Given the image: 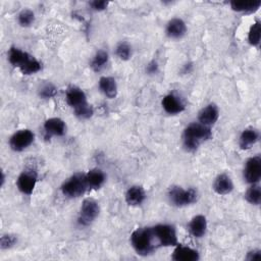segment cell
I'll use <instances>...</instances> for the list:
<instances>
[{"instance_id": "cell-1", "label": "cell", "mask_w": 261, "mask_h": 261, "mask_svg": "<svg viewBox=\"0 0 261 261\" xmlns=\"http://www.w3.org/2000/svg\"><path fill=\"white\" fill-rule=\"evenodd\" d=\"M211 137L212 134L209 126L200 122H193L184 130V147L187 151H195L202 142L209 140Z\"/></svg>"}, {"instance_id": "cell-2", "label": "cell", "mask_w": 261, "mask_h": 261, "mask_svg": "<svg viewBox=\"0 0 261 261\" xmlns=\"http://www.w3.org/2000/svg\"><path fill=\"white\" fill-rule=\"evenodd\" d=\"M9 62L18 67L23 74H33L41 69V63L29 53L16 48L11 47L8 54Z\"/></svg>"}, {"instance_id": "cell-3", "label": "cell", "mask_w": 261, "mask_h": 261, "mask_svg": "<svg viewBox=\"0 0 261 261\" xmlns=\"http://www.w3.org/2000/svg\"><path fill=\"white\" fill-rule=\"evenodd\" d=\"M154 234L152 227H141L133 231L130 236L132 246L135 251L143 256L149 255L154 249Z\"/></svg>"}, {"instance_id": "cell-4", "label": "cell", "mask_w": 261, "mask_h": 261, "mask_svg": "<svg viewBox=\"0 0 261 261\" xmlns=\"http://www.w3.org/2000/svg\"><path fill=\"white\" fill-rule=\"evenodd\" d=\"M88 189L86 174L75 173L61 186L62 194L68 198H77L85 194Z\"/></svg>"}, {"instance_id": "cell-5", "label": "cell", "mask_w": 261, "mask_h": 261, "mask_svg": "<svg viewBox=\"0 0 261 261\" xmlns=\"http://www.w3.org/2000/svg\"><path fill=\"white\" fill-rule=\"evenodd\" d=\"M154 239L160 246L173 247L177 245V238L175 229L169 224H157L152 227Z\"/></svg>"}, {"instance_id": "cell-6", "label": "cell", "mask_w": 261, "mask_h": 261, "mask_svg": "<svg viewBox=\"0 0 261 261\" xmlns=\"http://www.w3.org/2000/svg\"><path fill=\"white\" fill-rule=\"evenodd\" d=\"M168 198L175 206H186L194 203L197 200V191L194 189L184 190L180 187L174 186L169 189Z\"/></svg>"}, {"instance_id": "cell-7", "label": "cell", "mask_w": 261, "mask_h": 261, "mask_svg": "<svg viewBox=\"0 0 261 261\" xmlns=\"http://www.w3.org/2000/svg\"><path fill=\"white\" fill-rule=\"evenodd\" d=\"M99 214V205L98 203L91 198L85 199L83 201L80 214H79V223L82 225L91 224Z\"/></svg>"}, {"instance_id": "cell-8", "label": "cell", "mask_w": 261, "mask_h": 261, "mask_svg": "<svg viewBox=\"0 0 261 261\" xmlns=\"http://www.w3.org/2000/svg\"><path fill=\"white\" fill-rule=\"evenodd\" d=\"M35 135L30 129H20L15 133L9 140L10 148L13 151L20 152L27 149L34 142Z\"/></svg>"}, {"instance_id": "cell-9", "label": "cell", "mask_w": 261, "mask_h": 261, "mask_svg": "<svg viewBox=\"0 0 261 261\" xmlns=\"http://www.w3.org/2000/svg\"><path fill=\"white\" fill-rule=\"evenodd\" d=\"M244 176L249 184L254 185L259 181L261 177V157L259 155L251 157L247 160Z\"/></svg>"}, {"instance_id": "cell-10", "label": "cell", "mask_w": 261, "mask_h": 261, "mask_svg": "<svg viewBox=\"0 0 261 261\" xmlns=\"http://www.w3.org/2000/svg\"><path fill=\"white\" fill-rule=\"evenodd\" d=\"M36 182L37 173L33 169H25L19 174L17 178V188L21 193L31 195L35 189Z\"/></svg>"}, {"instance_id": "cell-11", "label": "cell", "mask_w": 261, "mask_h": 261, "mask_svg": "<svg viewBox=\"0 0 261 261\" xmlns=\"http://www.w3.org/2000/svg\"><path fill=\"white\" fill-rule=\"evenodd\" d=\"M65 123L62 119L58 117H52L45 121L44 130L47 138L52 136H63L65 134Z\"/></svg>"}, {"instance_id": "cell-12", "label": "cell", "mask_w": 261, "mask_h": 261, "mask_svg": "<svg viewBox=\"0 0 261 261\" xmlns=\"http://www.w3.org/2000/svg\"><path fill=\"white\" fill-rule=\"evenodd\" d=\"M219 116V112H218V108L215 104H209L206 107H204L198 115L199 118V122L204 124V125H211L214 124Z\"/></svg>"}, {"instance_id": "cell-13", "label": "cell", "mask_w": 261, "mask_h": 261, "mask_svg": "<svg viewBox=\"0 0 261 261\" xmlns=\"http://www.w3.org/2000/svg\"><path fill=\"white\" fill-rule=\"evenodd\" d=\"M162 107L169 114H177L185 110V105L178 97L168 94L162 99Z\"/></svg>"}, {"instance_id": "cell-14", "label": "cell", "mask_w": 261, "mask_h": 261, "mask_svg": "<svg viewBox=\"0 0 261 261\" xmlns=\"http://www.w3.org/2000/svg\"><path fill=\"white\" fill-rule=\"evenodd\" d=\"M187 25L180 18H172L166 25V35L171 39H179L185 36Z\"/></svg>"}, {"instance_id": "cell-15", "label": "cell", "mask_w": 261, "mask_h": 261, "mask_svg": "<svg viewBox=\"0 0 261 261\" xmlns=\"http://www.w3.org/2000/svg\"><path fill=\"white\" fill-rule=\"evenodd\" d=\"M66 102L73 109L88 103L87 98H86V94L84 93V91L76 88V87H71L67 90V92H66Z\"/></svg>"}, {"instance_id": "cell-16", "label": "cell", "mask_w": 261, "mask_h": 261, "mask_svg": "<svg viewBox=\"0 0 261 261\" xmlns=\"http://www.w3.org/2000/svg\"><path fill=\"white\" fill-rule=\"evenodd\" d=\"M175 250L172 254V259L175 261H196L199 259V253L189 247L175 246Z\"/></svg>"}, {"instance_id": "cell-17", "label": "cell", "mask_w": 261, "mask_h": 261, "mask_svg": "<svg viewBox=\"0 0 261 261\" xmlns=\"http://www.w3.org/2000/svg\"><path fill=\"white\" fill-rule=\"evenodd\" d=\"M233 189L232 181L227 174H219L213 184V190L218 195L229 194Z\"/></svg>"}, {"instance_id": "cell-18", "label": "cell", "mask_w": 261, "mask_h": 261, "mask_svg": "<svg viewBox=\"0 0 261 261\" xmlns=\"http://www.w3.org/2000/svg\"><path fill=\"white\" fill-rule=\"evenodd\" d=\"M145 198H146L145 191L140 186H133L125 193V201L130 206H138L142 204Z\"/></svg>"}, {"instance_id": "cell-19", "label": "cell", "mask_w": 261, "mask_h": 261, "mask_svg": "<svg viewBox=\"0 0 261 261\" xmlns=\"http://www.w3.org/2000/svg\"><path fill=\"white\" fill-rule=\"evenodd\" d=\"M207 221L204 215H196L189 223V230L195 238H201L205 234Z\"/></svg>"}, {"instance_id": "cell-20", "label": "cell", "mask_w": 261, "mask_h": 261, "mask_svg": "<svg viewBox=\"0 0 261 261\" xmlns=\"http://www.w3.org/2000/svg\"><path fill=\"white\" fill-rule=\"evenodd\" d=\"M99 88L102 91V93L110 99L116 97V95H117V85H116L115 80L111 76L100 77Z\"/></svg>"}, {"instance_id": "cell-21", "label": "cell", "mask_w": 261, "mask_h": 261, "mask_svg": "<svg viewBox=\"0 0 261 261\" xmlns=\"http://www.w3.org/2000/svg\"><path fill=\"white\" fill-rule=\"evenodd\" d=\"M261 5L260 0H253V1H231L230 6L232 10L238 12L244 13H252L258 10Z\"/></svg>"}, {"instance_id": "cell-22", "label": "cell", "mask_w": 261, "mask_h": 261, "mask_svg": "<svg viewBox=\"0 0 261 261\" xmlns=\"http://www.w3.org/2000/svg\"><path fill=\"white\" fill-rule=\"evenodd\" d=\"M87 186L90 189H99L105 181V174L100 169H92L86 173Z\"/></svg>"}, {"instance_id": "cell-23", "label": "cell", "mask_w": 261, "mask_h": 261, "mask_svg": "<svg viewBox=\"0 0 261 261\" xmlns=\"http://www.w3.org/2000/svg\"><path fill=\"white\" fill-rule=\"evenodd\" d=\"M259 139V133L255 128H246L240 137V147L242 149L251 148Z\"/></svg>"}, {"instance_id": "cell-24", "label": "cell", "mask_w": 261, "mask_h": 261, "mask_svg": "<svg viewBox=\"0 0 261 261\" xmlns=\"http://www.w3.org/2000/svg\"><path fill=\"white\" fill-rule=\"evenodd\" d=\"M107 61H108V54H107V52L104 51V50H100V51H98L95 54L94 58L92 59L91 67L95 71H100L106 65Z\"/></svg>"}, {"instance_id": "cell-25", "label": "cell", "mask_w": 261, "mask_h": 261, "mask_svg": "<svg viewBox=\"0 0 261 261\" xmlns=\"http://www.w3.org/2000/svg\"><path fill=\"white\" fill-rule=\"evenodd\" d=\"M260 38H261V25H260V22L257 20L251 25L249 30L248 41L252 46H258L260 43Z\"/></svg>"}, {"instance_id": "cell-26", "label": "cell", "mask_w": 261, "mask_h": 261, "mask_svg": "<svg viewBox=\"0 0 261 261\" xmlns=\"http://www.w3.org/2000/svg\"><path fill=\"white\" fill-rule=\"evenodd\" d=\"M246 200L253 205H259L261 201V190L259 186H256L255 184L247 191L246 195Z\"/></svg>"}, {"instance_id": "cell-27", "label": "cell", "mask_w": 261, "mask_h": 261, "mask_svg": "<svg viewBox=\"0 0 261 261\" xmlns=\"http://www.w3.org/2000/svg\"><path fill=\"white\" fill-rule=\"evenodd\" d=\"M35 20V14L31 9H23L18 14V23L21 27H30Z\"/></svg>"}, {"instance_id": "cell-28", "label": "cell", "mask_w": 261, "mask_h": 261, "mask_svg": "<svg viewBox=\"0 0 261 261\" xmlns=\"http://www.w3.org/2000/svg\"><path fill=\"white\" fill-rule=\"evenodd\" d=\"M93 113H94L93 107L89 103H86L74 109V114L81 119L90 118L93 115Z\"/></svg>"}, {"instance_id": "cell-29", "label": "cell", "mask_w": 261, "mask_h": 261, "mask_svg": "<svg viewBox=\"0 0 261 261\" xmlns=\"http://www.w3.org/2000/svg\"><path fill=\"white\" fill-rule=\"evenodd\" d=\"M130 47L127 43H119L116 47V55L121 59V60H127L130 57Z\"/></svg>"}, {"instance_id": "cell-30", "label": "cell", "mask_w": 261, "mask_h": 261, "mask_svg": "<svg viewBox=\"0 0 261 261\" xmlns=\"http://www.w3.org/2000/svg\"><path fill=\"white\" fill-rule=\"evenodd\" d=\"M56 93H57V89L52 84H46L40 89V96L44 99L52 98L56 95Z\"/></svg>"}, {"instance_id": "cell-31", "label": "cell", "mask_w": 261, "mask_h": 261, "mask_svg": "<svg viewBox=\"0 0 261 261\" xmlns=\"http://www.w3.org/2000/svg\"><path fill=\"white\" fill-rule=\"evenodd\" d=\"M17 239L15 236L13 234H3L1 237V240H0V247L1 249H8V248H11L15 243H16Z\"/></svg>"}, {"instance_id": "cell-32", "label": "cell", "mask_w": 261, "mask_h": 261, "mask_svg": "<svg viewBox=\"0 0 261 261\" xmlns=\"http://www.w3.org/2000/svg\"><path fill=\"white\" fill-rule=\"evenodd\" d=\"M90 4H91V6H92L93 9L98 10V11L104 10V9H106L107 6H108V2L105 1V0H94V1H92Z\"/></svg>"}, {"instance_id": "cell-33", "label": "cell", "mask_w": 261, "mask_h": 261, "mask_svg": "<svg viewBox=\"0 0 261 261\" xmlns=\"http://www.w3.org/2000/svg\"><path fill=\"white\" fill-rule=\"evenodd\" d=\"M261 258V252L259 250H253V251H250L247 255V260H258Z\"/></svg>"}, {"instance_id": "cell-34", "label": "cell", "mask_w": 261, "mask_h": 261, "mask_svg": "<svg viewBox=\"0 0 261 261\" xmlns=\"http://www.w3.org/2000/svg\"><path fill=\"white\" fill-rule=\"evenodd\" d=\"M157 69H158V65H157V63L155 61H151L147 65V71L149 73H155L157 71Z\"/></svg>"}]
</instances>
